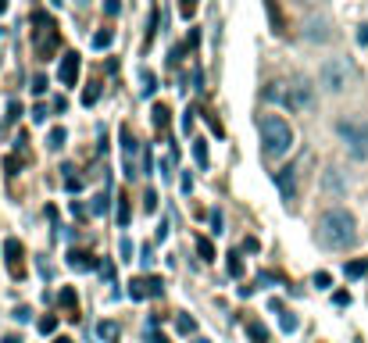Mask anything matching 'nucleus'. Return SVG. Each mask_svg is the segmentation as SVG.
Wrapping results in <instances>:
<instances>
[{"mask_svg": "<svg viewBox=\"0 0 368 343\" xmlns=\"http://www.w3.org/2000/svg\"><path fill=\"white\" fill-rule=\"evenodd\" d=\"M314 240H319L322 247H329V251L354 247V240H357V222H354V215L347 207H329L319 218V225H314Z\"/></svg>", "mask_w": 368, "mask_h": 343, "instance_id": "f257e3e1", "label": "nucleus"}, {"mask_svg": "<svg viewBox=\"0 0 368 343\" xmlns=\"http://www.w3.org/2000/svg\"><path fill=\"white\" fill-rule=\"evenodd\" d=\"M257 129H261V150H265V157H286L293 150V129L279 114H265L257 122Z\"/></svg>", "mask_w": 368, "mask_h": 343, "instance_id": "f03ea898", "label": "nucleus"}, {"mask_svg": "<svg viewBox=\"0 0 368 343\" xmlns=\"http://www.w3.org/2000/svg\"><path fill=\"white\" fill-rule=\"evenodd\" d=\"M32 50H36L39 57H54V54H58V29H54V22H50V15H36Z\"/></svg>", "mask_w": 368, "mask_h": 343, "instance_id": "7ed1b4c3", "label": "nucleus"}, {"mask_svg": "<svg viewBox=\"0 0 368 343\" xmlns=\"http://www.w3.org/2000/svg\"><path fill=\"white\" fill-rule=\"evenodd\" d=\"M336 133L343 136V143L350 147L354 157H368V122H336Z\"/></svg>", "mask_w": 368, "mask_h": 343, "instance_id": "20e7f679", "label": "nucleus"}, {"mask_svg": "<svg viewBox=\"0 0 368 343\" xmlns=\"http://www.w3.org/2000/svg\"><path fill=\"white\" fill-rule=\"evenodd\" d=\"M347 83H350V68H347V61H326L322 65V86L329 90V93H343L347 90Z\"/></svg>", "mask_w": 368, "mask_h": 343, "instance_id": "39448f33", "label": "nucleus"}, {"mask_svg": "<svg viewBox=\"0 0 368 343\" xmlns=\"http://www.w3.org/2000/svg\"><path fill=\"white\" fill-rule=\"evenodd\" d=\"M4 258H8V268H11V279H25V247L22 240H4Z\"/></svg>", "mask_w": 368, "mask_h": 343, "instance_id": "423d86ee", "label": "nucleus"}, {"mask_svg": "<svg viewBox=\"0 0 368 343\" xmlns=\"http://www.w3.org/2000/svg\"><path fill=\"white\" fill-rule=\"evenodd\" d=\"M136 150H140V140L133 136L129 126H122V154H125V164H122V168H125V176H129V179L140 176V172H136Z\"/></svg>", "mask_w": 368, "mask_h": 343, "instance_id": "0eeeda50", "label": "nucleus"}, {"mask_svg": "<svg viewBox=\"0 0 368 343\" xmlns=\"http://www.w3.org/2000/svg\"><path fill=\"white\" fill-rule=\"evenodd\" d=\"M58 79H61V86H75V83H79V54H75V50H65V54H61Z\"/></svg>", "mask_w": 368, "mask_h": 343, "instance_id": "6e6552de", "label": "nucleus"}, {"mask_svg": "<svg viewBox=\"0 0 368 343\" xmlns=\"http://www.w3.org/2000/svg\"><path fill=\"white\" fill-rule=\"evenodd\" d=\"M276 186H279V193H283L286 204L297 197V176H293V168H279L276 172Z\"/></svg>", "mask_w": 368, "mask_h": 343, "instance_id": "1a4fd4ad", "label": "nucleus"}, {"mask_svg": "<svg viewBox=\"0 0 368 343\" xmlns=\"http://www.w3.org/2000/svg\"><path fill=\"white\" fill-rule=\"evenodd\" d=\"M68 268L75 272H93L97 268V258L90 251H68Z\"/></svg>", "mask_w": 368, "mask_h": 343, "instance_id": "9d476101", "label": "nucleus"}, {"mask_svg": "<svg viewBox=\"0 0 368 343\" xmlns=\"http://www.w3.org/2000/svg\"><path fill=\"white\" fill-rule=\"evenodd\" d=\"M265 11H269V22H272V29L283 36V32H286V22H283V11H279V4H276V0H265Z\"/></svg>", "mask_w": 368, "mask_h": 343, "instance_id": "9b49d317", "label": "nucleus"}, {"mask_svg": "<svg viewBox=\"0 0 368 343\" xmlns=\"http://www.w3.org/2000/svg\"><path fill=\"white\" fill-rule=\"evenodd\" d=\"M147 294H150V279H143V275H136V279L129 282V297H133V301H143Z\"/></svg>", "mask_w": 368, "mask_h": 343, "instance_id": "f8f14e48", "label": "nucleus"}, {"mask_svg": "<svg viewBox=\"0 0 368 343\" xmlns=\"http://www.w3.org/2000/svg\"><path fill=\"white\" fill-rule=\"evenodd\" d=\"M176 332L193 336V332H197V318H193V315H186V311H179V315H176Z\"/></svg>", "mask_w": 368, "mask_h": 343, "instance_id": "ddd939ff", "label": "nucleus"}, {"mask_svg": "<svg viewBox=\"0 0 368 343\" xmlns=\"http://www.w3.org/2000/svg\"><path fill=\"white\" fill-rule=\"evenodd\" d=\"M61 304H65L68 318L75 322V318H79V304H75V290H72V286H65V290H61Z\"/></svg>", "mask_w": 368, "mask_h": 343, "instance_id": "4468645a", "label": "nucleus"}, {"mask_svg": "<svg viewBox=\"0 0 368 343\" xmlns=\"http://www.w3.org/2000/svg\"><path fill=\"white\" fill-rule=\"evenodd\" d=\"M343 272H347V279H361V275L368 272V261H364V258H357V261L343 265Z\"/></svg>", "mask_w": 368, "mask_h": 343, "instance_id": "2eb2a0df", "label": "nucleus"}, {"mask_svg": "<svg viewBox=\"0 0 368 343\" xmlns=\"http://www.w3.org/2000/svg\"><path fill=\"white\" fill-rule=\"evenodd\" d=\"M197 254L204 258V265H207V261H215V243L200 236V240H197Z\"/></svg>", "mask_w": 368, "mask_h": 343, "instance_id": "dca6fc26", "label": "nucleus"}, {"mask_svg": "<svg viewBox=\"0 0 368 343\" xmlns=\"http://www.w3.org/2000/svg\"><path fill=\"white\" fill-rule=\"evenodd\" d=\"M97 336L100 339H118V322H100L97 325Z\"/></svg>", "mask_w": 368, "mask_h": 343, "instance_id": "f3484780", "label": "nucleus"}, {"mask_svg": "<svg viewBox=\"0 0 368 343\" xmlns=\"http://www.w3.org/2000/svg\"><path fill=\"white\" fill-rule=\"evenodd\" d=\"M226 268H229V275H233V279H240V275H243V261H240V254H233V251H229V254H226Z\"/></svg>", "mask_w": 368, "mask_h": 343, "instance_id": "a211bd4d", "label": "nucleus"}, {"mask_svg": "<svg viewBox=\"0 0 368 343\" xmlns=\"http://www.w3.org/2000/svg\"><path fill=\"white\" fill-rule=\"evenodd\" d=\"M154 126L161 129V133L168 129V107H165V104H157V107H154Z\"/></svg>", "mask_w": 368, "mask_h": 343, "instance_id": "6ab92c4d", "label": "nucleus"}, {"mask_svg": "<svg viewBox=\"0 0 368 343\" xmlns=\"http://www.w3.org/2000/svg\"><path fill=\"white\" fill-rule=\"evenodd\" d=\"M247 332H250V336H254L257 343H269V329L261 325V322H250V325H247Z\"/></svg>", "mask_w": 368, "mask_h": 343, "instance_id": "aec40b11", "label": "nucleus"}, {"mask_svg": "<svg viewBox=\"0 0 368 343\" xmlns=\"http://www.w3.org/2000/svg\"><path fill=\"white\" fill-rule=\"evenodd\" d=\"M147 339H150V343H168V339H165V332L157 329V322H154V318L147 322Z\"/></svg>", "mask_w": 368, "mask_h": 343, "instance_id": "412c9836", "label": "nucleus"}, {"mask_svg": "<svg viewBox=\"0 0 368 343\" xmlns=\"http://www.w3.org/2000/svg\"><path fill=\"white\" fill-rule=\"evenodd\" d=\"M193 157H197V164H200V168H207V143H204V140H197V143H193Z\"/></svg>", "mask_w": 368, "mask_h": 343, "instance_id": "4be33fe9", "label": "nucleus"}, {"mask_svg": "<svg viewBox=\"0 0 368 343\" xmlns=\"http://www.w3.org/2000/svg\"><path fill=\"white\" fill-rule=\"evenodd\" d=\"M61 143H65V129H50V136H47V147H50V150H58Z\"/></svg>", "mask_w": 368, "mask_h": 343, "instance_id": "5701e85b", "label": "nucleus"}, {"mask_svg": "<svg viewBox=\"0 0 368 343\" xmlns=\"http://www.w3.org/2000/svg\"><path fill=\"white\" fill-rule=\"evenodd\" d=\"M140 79H143V97H154V90H157V79H154V72H143Z\"/></svg>", "mask_w": 368, "mask_h": 343, "instance_id": "b1692460", "label": "nucleus"}, {"mask_svg": "<svg viewBox=\"0 0 368 343\" xmlns=\"http://www.w3.org/2000/svg\"><path fill=\"white\" fill-rule=\"evenodd\" d=\"M93 215H108V193H97L93 197Z\"/></svg>", "mask_w": 368, "mask_h": 343, "instance_id": "393cba45", "label": "nucleus"}, {"mask_svg": "<svg viewBox=\"0 0 368 343\" xmlns=\"http://www.w3.org/2000/svg\"><path fill=\"white\" fill-rule=\"evenodd\" d=\"M108 43H111V29H100V32L93 36V47H97V50H104Z\"/></svg>", "mask_w": 368, "mask_h": 343, "instance_id": "a878e982", "label": "nucleus"}, {"mask_svg": "<svg viewBox=\"0 0 368 343\" xmlns=\"http://www.w3.org/2000/svg\"><path fill=\"white\" fill-rule=\"evenodd\" d=\"M54 329H58V318H54V315L39 318V332H43V336H50V332H54Z\"/></svg>", "mask_w": 368, "mask_h": 343, "instance_id": "bb28decb", "label": "nucleus"}, {"mask_svg": "<svg viewBox=\"0 0 368 343\" xmlns=\"http://www.w3.org/2000/svg\"><path fill=\"white\" fill-rule=\"evenodd\" d=\"M314 286H319V290H329V286H333V275H329V272H319V275H314Z\"/></svg>", "mask_w": 368, "mask_h": 343, "instance_id": "cd10ccee", "label": "nucleus"}, {"mask_svg": "<svg viewBox=\"0 0 368 343\" xmlns=\"http://www.w3.org/2000/svg\"><path fill=\"white\" fill-rule=\"evenodd\" d=\"M143 207H147V215H154V211H157V193H154V190H147V197H143Z\"/></svg>", "mask_w": 368, "mask_h": 343, "instance_id": "c85d7f7f", "label": "nucleus"}, {"mask_svg": "<svg viewBox=\"0 0 368 343\" xmlns=\"http://www.w3.org/2000/svg\"><path fill=\"white\" fill-rule=\"evenodd\" d=\"M118 225H129V204H125V197H118Z\"/></svg>", "mask_w": 368, "mask_h": 343, "instance_id": "c756f323", "label": "nucleus"}, {"mask_svg": "<svg viewBox=\"0 0 368 343\" xmlns=\"http://www.w3.org/2000/svg\"><path fill=\"white\" fill-rule=\"evenodd\" d=\"M279 325H283V332H293V329H297V315H290V311H286V315L279 318Z\"/></svg>", "mask_w": 368, "mask_h": 343, "instance_id": "7c9ffc66", "label": "nucleus"}, {"mask_svg": "<svg viewBox=\"0 0 368 343\" xmlns=\"http://www.w3.org/2000/svg\"><path fill=\"white\" fill-rule=\"evenodd\" d=\"M122 11V4H118V0H104V15H108V18H115Z\"/></svg>", "mask_w": 368, "mask_h": 343, "instance_id": "2f4dec72", "label": "nucleus"}, {"mask_svg": "<svg viewBox=\"0 0 368 343\" xmlns=\"http://www.w3.org/2000/svg\"><path fill=\"white\" fill-rule=\"evenodd\" d=\"M179 11H183V18H190L197 11V0H179Z\"/></svg>", "mask_w": 368, "mask_h": 343, "instance_id": "473e14b6", "label": "nucleus"}, {"mask_svg": "<svg viewBox=\"0 0 368 343\" xmlns=\"http://www.w3.org/2000/svg\"><path fill=\"white\" fill-rule=\"evenodd\" d=\"M97 97H100V90H97V86H90V90L82 93V104L90 107V104H97Z\"/></svg>", "mask_w": 368, "mask_h": 343, "instance_id": "72a5a7b5", "label": "nucleus"}, {"mask_svg": "<svg viewBox=\"0 0 368 343\" xmlns=\"http://www.w3.org/2000/svg\"><path fill=\"white\" fill-rule=\"evenodd\" d=\"M161 290H165V282L150 275V297H161Z\"/></svg>", "mask_w": 368, "mask_h": 343, "instance_id": "f704fd0d", "label": "nucleus"}, {"mask_svg": "<svg viewBox=\"0 0 368 343\" xmlns=\"http://www.w3.org/2000/svg\"><path fill=\"white\" fill-rule=\"evenodd\" d=\"M211 233H215V236L222 233V211H211Z\"/></svg>", "mask_w": 368, "mask_h": 343, "instance_id": "c9c22d12", "label": "nucleus"}, {"mask_svg": "<svg viewBox=\"0 0 368 343\" xmlns=\"http://www.w3.org/2000/svg\"><path fill=\"white\" fill-rule=\"evenodd\" d=\"M140 265H143V268H150V265H154V254H150V247H143V251H140Z\"/></svg>", "mask_w": 368, "mask_h": 343, "instance_id": "e433bc0d", "label": "nucleus"}, {"mask_svg": "<svg viewBox=\"0 0 368 343\" xmlns=\"http://www.w3.org/2000/svg\"><path fill=\"white\" fill-rule=\"evenodd\" d=\"M65 186H68L72 193H79V190H82V179H79V176H68V183H65Z\"/></svg>", "mask_w": 368, "mask_h": 343, "instance_id": "4c0bfd02", "label": "nucleus"}, {"mask_svg": "<svg viewBox=\"0 0 368 343\" xmlns=\"http://www.w3.org/2000/svg\"><path fill=\"white\" fill-rule=\"evenodd\" d=\"M15 318H18V322H29V318H32V311L22 304V308H15Z\"/></svg>", "mask_w": 368, "mask_h": 343, "instance_id": "58836bf2", "label": "nucleus"}, {"mask_svg": "<svg viewBox=\"0 0 368 343\" xmlns=\"http://www.w3.org/2000/svg\"><path fill=\"white\" fill-rule=\"evenodd\" d=\"M100 272H104V279H115V265H111V261H104Z\"/></svg>", "mask_w": 368, "mask_h": 343, "instance_id": "ea45409f", "label": "nucleus"}, {"mask_svg": "<svg viewBox=\"0 0 368 343\" xmlns=\"http://www.w3.org/2000/svg\"><path fill=\"white\" fill-rule=\"evenodd\" d=\"M43 90H47V79L36 76V79H32V93H43Z\"/></svg>", "mask_w": 368, "mask_h": 343, "instance_id": "a19ab883", "label": "nucleus"}, {"mask_svg": "<svg viewBox=\"0 0 368 343\" xmlns=\"http://www.w3.org/2000/svg\"><path fill=\"white\" fill-rule=\"evenodd\" d=\"M133 258V240H122V261Z\"/></svg>", "mask_w": 368, "mask_h": 343, "instance_id": "79ce46f5", "label": "nucleus"}, {"mask_svg": "<svg viewBox=\"0 0 368 343\" xmlns=\"http://www.w3.org/2000/svg\"><path fill=\"white\" fill-rule=\"evenodd\" d=\"M32 122H47V107H32Z\"/></svg>", "mask_w": 368, "mask_h": 343, "instance_id": "37998d69", "label": "nucleus"}, {"mask_svg": "<svg viewBox=\"0 0 368 343\" xmlns=\"http://www.w3.org/2000/svg\"><path fill=\"white\" fill-rule=\"evenodd\" d=\"M54 111H61V114H65V111H68V100H65V97H58V100H54Z\"/></svg>", "mask_w": 368, "mask_h": 343, "instance_id": "c03bdc74", "label": "nucleus"}, {"mask_svg": "<svg viewBox=\"0 0 368 343\" xmlns=\"http://www.w3.org/2000/svg\"><path fill=\"white\" fill-rule=\"evenodd\" d=\"M333 301H336V304H340V308H347V304H350V294H336V297H333Z\"/></svg>", "mask_w": 368, "mask_h": 343, "instance_id": "a18cd8bd", "label": "nucleus"}, {"mask_svg": "<svg viewBox=\"0 0 368 343\" xmlns=\"http://www.w3.org/2000/svg\"><path fill=\"white\" fill-rule=\"evenodd\" d=\"M357 43H361V47L368 43V25H361V29H357Z\"/></svg>", "mask_w": 368, "mask_h": 343, "instance_id": "49530a36", "label": "nucleus"}, {"mask_svg": "<svg viewBox=\"0 0 368 343\" xmlns=\"http://www.w3.org/2000/svg\"><path fill=\"white\" fill-rule=\"evenodd\" d=\"M50 343H72V339L68 336H58V339H50Z\"/></svg>", "mask_w": 368, "mask_h": 343, "instance_id": "de8ad7c7", "label": "nucleus"}, {"mask_svg": "<svg viewBox=\"0 0 368 343\" xmlns=\"http://www.w3.org/2000/svg\"><path fill=\"white\" fill-rule=\"evenodd\" d=\"M4 343H22V339L18 336H4Z\"/></svg>", "mask_w": 368, "mask_h": 343, "instance_id": "09e8293b", "label": "nucleus"}, {"mask_svg": "<svg viewBox=\"0 0 368 343\" xmlns=\"http://www.w3.org/2000/svg\"><path fill=\"white\" fill-rule=\"evenodd\" d=\"M193 343H211V339H204V336H197V339H193Z\"/></svg>", "mask_w": 368, "mask_h": 343, "instance_id": "8fccbe9b", "label": "nucleus"}]
</instances>
